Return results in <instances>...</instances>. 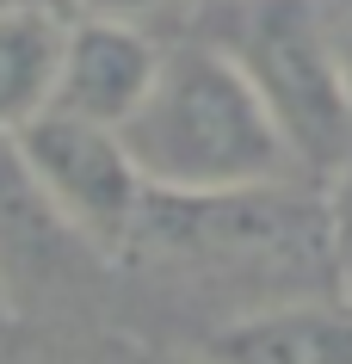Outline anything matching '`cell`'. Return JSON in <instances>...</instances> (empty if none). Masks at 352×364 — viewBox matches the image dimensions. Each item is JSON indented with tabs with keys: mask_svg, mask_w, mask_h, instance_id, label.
<instances>
[{
	"mask_svg": "<svg viewBox=\"0 0 352 364\" xmlns=\"http://www.w3.org/2000/svg\"><path fill=\"white\" fill-rule=\"evenodd\" d=\"M328 210H334V278H340V290H352V173L328 192Z\"/></svg>",
	"mask_w": 352,
	"mask_h": 364,
	"instance_id": "9",
	"label": "cell"
},
{
	"mask_svg": "<svg viewBox=\"0 0 352 364\" xmlns=\"http://www.w3.org/2000/svg\"><path fill=\"white\" fill-rule=\"evenodd\" d=\"M38 6H62V13H68V0H38Z\"/></svg>",
	"mask_w": 352,
	"mask_h": 364,
	"instance_id": "13",
	"label": "cell"
},
{
	"mask_svg": "<svg viewBox=\"0 0 352 364\" xmlns=\"http://www.w3.org/2000/svg\"><path fill=\"white\" fill-rule=\"evenodd\" d=\"M25 364H155L137 340H80V346H62V352H38Z\"/></svg>",
	"mask_w": 352,
	"mask_h": 364,
	"instance_id": "8",
	"label": "cell"
},
{
	"mask_svg": "<svg viewBox=\"0 0 352 364\" xmlns=\"http://www.w3.org/2000/svg\"><path fill=\"white\" fill-rule=\"evenodd\" d=\"M161 50L137 19H112V13H80L68 19L62 38V68H56V112L124 130L142 112V99L161 75Z\"/></svg>",
	"mask_w": 352,
	"mask_h": 364,
	"instance_id": "5",
	"label": "cell"
},
{
	"mask_svg": "<svg viewBox=\"0 0 352 364\" xmlns=\"http://www.w3.org/2000/svg\"><path fill=\"white\" fill-rule=\"evenodd\" d=\"M68 13L38 0H0V142L56 105V68Z\"/></svg>",
	"mask_w": 352,
	"mask_h": 364,
	"instance_id": "7",
	"label": "cell"
},
{
	"mask_svg": "<svg viewBox=\"0 0 352 364\" xmlns=\"http://www.w3.org/2000/svg\"><path fill=\"white\" fill-rule=\"evenodd\" d=\"M124 142L149 192L167 198H223L303 179L266 99L223 43L167 50L142 112L124 124Z\"/></svg>",
	"mask_w": 352,
	"mask_h": 364,
	"instance_id": "1",
	"label": "cell"
},
{
	"mask_svg": "<svg viewBox=\"0 0 352 364\" xmlns=\"http://www.w3.org/2000/svg\"><path fill=\"white\" fill-rule=\"evenodd\" d=\"M315 6H321V19L334 31V50H340V62H346V75H352V0H315Z\"/></svg>",
	"mask_w": 352,
	"mask_h": 364,
	"instance_id": "10",
	"label": "cell"
},
{
	"mask_svg": "<svg viewBox=\"0 0 352 364\" xmlns=\"http://www.w3.org/2000/svg\"><path fill=\"white\" fill-rule=\"evenodd\" d=\"M13 340V290H6V278H0V346Z\"/></svg>",
	"mask_w": 352,
	"mask_h": 364,
	"instance_id": "12",
	"label": "cell"
},
{
	"mask_svg": "<svg viewBox=\"0 0 352 364\" xmlns=\"http://www.w3.org/2000/svg\"><path fill=\"white\" fill-rule=\"evenodd\" d=\"M155 6H167V0H80V13H112V19H142Z\"/></svg>",
	"mask_w": 352,
	"mask_h": 364,
	"instance_id": "11",
	"label": "cell"
},
{
	"mask_svg": "<svg viewBox=\"0 0 352 364\" xmlns=\"http://www.w3.org/2000/svg\"><path fill=\"white\" fill-rule=\"evenodd\" d=\"M198 364H352V290L241 309L204 340Z\"/></svg>",
	"mask_w": 352,
	"mask_h": 364,
	"instance_id": "6",
	"label": "cell"
},
{
	"mask_svg": "<svg viewBox=\"0 0 352 364\" xmlns=\"http://www.w3.org/2000/svg\"><path fill=\"white\" fill-rule=\"evenodd\" d=\"M6 149L19 161V173L31 179V192L43 198V210L80 247H93V253L137 247L155 192H149L124 130H105V124H87V117H68L50 105Z\"/></svg>",
	"mask_w": 352,
	"mask_h": 364,
	"instance_id": "4",
	"label": "cell"
},
{
	"mask_svg": "<svg viewBox=\"0 0 352 364\" xmlns=\"http://www.w3.org/2000/svg\"><path fill=\"white\" fill-rule=\"evenodd\" d=\"M223 50L266 99L297 173L309 186H340L352 173V75L315 0H241Z\"/></svg>",
	"mask_w": 352,
	"mask_h": 364,
	"instance_id": "2",
	"label": "cell"
},
{
	"mask_svg": "<svg viewBox=\"0 0 352 364\" xmlns=\"http://www.w3.org/2000/svg\"><path fill=\"white\" fill-rule=\"evenodd\" d=\"M137 247H155L204 272H229V278L309 272V266H334V210L321 186H309V179L223 192V198L155 192Z\"/></svg>",
	"mask_w": 352,
	"mask_h": 364,
	"instance_id": "3",
	"label": "cell"
}]
</instances>
